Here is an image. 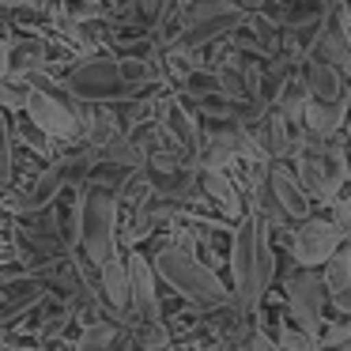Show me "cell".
I'll return each mask as SVG.
<instances>
[{
	"instance_id": "6da1fadb",
	"label": "cell",
	"mask_w": 351,
	"mask_h": 351,
	"mask_svg": "<svg viewBox=\"0 0 351 351\" xmlns=\"http://www.w3.org/2000/svg\"><path fill=\"white\" fill-rule=\"evenodd\" d=\"M152 265H155V272H159V280H167V287H174L185 302H193V306H223L227 302L223 280L204 265V261L193 257V253L159 250L152 257Z\"/></svg>"
},
{
	"instance_id": "7a4b0ae2",
	"label": "cell",
	"mask_w": 351,
	"mask_h": 351,
	"mask_svg": "<svg viewBox=\"0 0 351 351\" xmlns=\"http://www.w3.org/2000/svg\"><path fill=\"white\" fill-rule=\"evenodd\" d=\"M117 193L102 185H84V223H80V253L91 265L117 257Z\"/></svg>"
},
{
	"instance_id": "3957f363",
	"label": "cell",
	"mask_w": 351,
	"mask_h": 351,
	"mask_svg": "<svg viewBox=\"0 0 351 351\" xmlns=\"http://www.w3.org/2000/svg\"><path fill=\"white\" fill-rule=\"evenodd\" d=\"M268 234V223L257 212L245 215L234 230L230 242V272H234V291H238V306L250 310V295H253V276H257V261H261V242Z\"/></svg>"
},
{
	"instance_id": "277c9868",
	"label": "cell",
	"mask_w": 351,
	"mask_h": 351,
	"mask_svg": "<svg viewBox=\"0 0 351 351\" xmlns=\"http://www.w3.org/2000/svg\"><path fill=\"white\" fill-rule=\"evenodd\" d=\"M325 302H328V287H325V272L317 268H302L287 287V313L295 317V325L306 336L317 340L321 325H325Z\"/></svg>"
},
{
	"instance_id": "5b68a950",
	"label": "cell",
	"mask_w": 351,
	"mask_h": 351,
	"mask_svg": "<svg viewBox=\"0 0 351 351\" xmlns=\"http://www.w3.org/2000/svg\"><path fill=\"white\" fill-rule=\"evenodd\" d=\"M340 227L328 219H306L295 234V261L302 268H317V265H328V261L340 253Z\"/></svg>"
},
{
	"instance_id": "8992f818",
	"label": "cell",
	"mask_w": 351,
	"mask_h": 351,
	"mask_svg": "<svg viewBox=\"0 0 351 351\" xmlns=\"http://www.w3.org/2000/svg\"><path fill=\"white\" fill-rule=\"evenodd\" d=\"M245 19H250V12H245V8H230V12H223V16L204 19V23H193V27H185V31L178 34L174 46H170L167 53H200V49L215 46V42H223V38H230Z\"/></svg>"
},
{
	"instance_id": "52a82bcc",
	"label": "cell",
	"mask_w": 351,
	"mask_h": 351,
	"mask_svg": "<svg viewBox=\"0 0 351 351\" xmlns=\"http://www.w3.org/2000/svg\"><path fill=\"white\" fill-rule=\"evenodd\" d=\"M129 280H132V310L125 317L132 321H162V302L159 291H155V265L144 257V253H129Z\"/></svg>"
},
{
	"instance_id": "ba28073f",
	"label": "cell",
	"mask_w": 351,
	"mask_h": 351,
	"mask_svg": "<svg viewBox=\"0 0 351 351\" xmlns=\"http://www.w3.org/2000/svg\"><path fill=\"white\" fill-rule=\"evenodd\" d=\"M155 110H159V125H162V129H167L189 155H200L204 136H200L197 110L189 106V99H185V95H167L162 102H155Z\"/></svg>"
},
{
	"instance_id": "9c48e42d",
	"label": "cell",
	"mask_w": 351,
	"mask_h": 351,
	"mask_svg": "<svg viewBox=\"0 0 351 351\" xmlns=\"http://www.w3.org/2000/svg\"><path fill=\"white\" fill-rule=\"evenodd\" d=\"M298 76H302L310 99H317V102H348L351 99L348 80H343V69L321 61V57H306L302 69H298Z\"/></svg>"
},
{
	"instance_id": "30bf717a",
	"label": "cell",
	"mask_w": 351,
	"mask_h": 351,
	"mask_svg": "<svg viewBox=\"0 0 351 351\" xmlns=\"http://www.w3.org/2000/svg\"><path fill=\"white\" fill-rule=\"evenodd\" d=\"M99 295L110 306L114 317H125L132 310V280H129V261L114 257L99 268Z\"/></svg>"
},
{
	"instance_id": "8fae6325",
	"label": "cell",
	"mask_w": 351,
	"mask_h": 351,
	"mask_svg": "<svg viewBox=\"0 0 351 351\" xmlns=\"http://www.w3.org/2000/svg\"><path fill=\"white\" fill-rule=\"evenodd\" d=\"M268 185H272L280 208L287 212V219H302L306 223V215H310V193L302 189V182H298L295 170H287L283 162H272V167H268Z\"/></svg>"
},
{
	"instance_id": "7c38bea8",
	"label": "cell",
	"mask_w": 351,
	"mask_h": 351,
	"mask_svg": "<svg viewBox=\"0 0 351 351\" xmlns=\"http://www.w3.org/2000/svg\"><path fill=\"white\" fill-rule=\"evenodd\" d=\"M46 298V280H16L4 287V298H0V325L8 328L16 321H23V313H31L34 306Z\"/></svg>"
},
{
	"instance_id": "4fadbf2b",
	"label": "cell",
	"mask_w": 351,
	"mask_h": 351,
	"mask_svg": "<svg viewBox=\"0 0 351 351\" xmlns=\"http://www.w3.org/2000/svg\"><path fill=\"white\" fill-rule=\"evenodd\" d=\"M69 189L64 185V178H61V170L57 167H49V170H42L38 178H34V185L27 189V197L16 204V212L19 215H31V212H46V208H53L57 200H61V193Z\"/></svg>"
},
{
	"instance_id": "5bb4252c",
	"label": "cell",
	"mask_w": 351,
	"mask_h": 351,
	"mask_svg": "<svg viewBox=\"0 0 351 351\" xmlns=\"http://www.w3.org/2000/svg\"><path fill=\"white\" fill-rule=\"evenodd\" d=\"M351 102V99H348ZM348 102H317L310 99V106H306V132H310L313 140H332L336 132L343 129V117H348Z\"/></svg>"
},
{
	"instance_id": "9a60e30c",
	"label": "cell",
	"mask_w": 351,
	"mask_h": 351,
	"mask_svg": "<svg viewBox=\"0 0 351 351\" xmlns=\"http://www.w3.org/2000/svg\"><path fill=\"white\" fill-rule=\"evenodd\" d=\"M325 287H328V302L351 317V242L325 265Z\"/></svg>"
},
{
	"instance_id": "2e32d148",
	"label": "cell",
	"mask_w": 351,
	"mask_h": 351,
	"mask_svg": "<svg viewBox=\"0 0 351 351\" xmlns=\"http://www.w3.org/2000/svg\"><path fill=\"white\" fill-rule=\"evenodd\" d=\"M46 69V38H12V80L38 76Z\"/></svg>"
},
{
	"instance_id": "e0dca14e",
	"label": "cell",
	"mask_w": 351,
	"mask_h": 351,
	"mask_svg": "<svg viewBox=\"0 0 351 351\" xmlns=\"http://www.w3.org/2000/svg\"><path fill=\"white\" fill-rule=\"evenodd\" d=\"M200 189L208 193V197L215 200V204H223L230 215H238L242 212V200H238V193H234V185H230V178L223 174V170H204L200 167Z\"/></svg>"
},
{
	"instance_id": "ac0fdd59",
	"label": "cell",
	"mask_w": 351,
	"mask_h": 351,
	"mask_svg": "<svg viewBox=\"0 0 351 351\" xmlns=\"http://www.w3.org/2000/svg\"><path fill=\"white\" fill-rule=\"evenodd\" d=\"M121 332H125V325H117V321H87V328H84L76 348L80 351H106Z\"/></svg>"
},
{
	"instance_id": "d6986e66",
	"label": "cell",
	"mask_w": 351,
	"mask_h": 351,
	"mask_svg": "<svg viewBox=\"0 0 351 351\" xmlns=\"http://www.w3.org/2000/svg\"><path fill=\"white\" fill-rule=\"evenodd\" d=\"M27 99H31V84H23V80L0 84V106L4 110H27Z\"/></svg>"
},
{
	"instance_id": "ffe728a7",
	"label": "cell",
	"mask_w": 351,
	"mask_h": 351,
	"mask_svg": "<svg viewBox=\"0 0 351 351\" xmlns=\"http://www.w3.org/2000/svg\"><path fill=\"white\" fill-rule=\"evenodd\" d=\"M276 343H280L283 351H310V348H313V336H306L298 325H295V328H291V325H280Z\"/></svg>"
},
{
	"instance_id": "44dd1931",
	"label": "cell",
	"mask_w": 351,
	"mask_h": 351,
	"mask_svg": "<svg viewBox=\"0 0 351 351\" xmlns=\"http://www.w3.org/2000/svg\"><path fill=\"white\" fill-rule=\"evenodd\" d=\"M16 132H19V136H23L27 140V144H31V147H38V152H46V144H49V136H46V132H42L38 129V125H34L31 121V117H19V121H16Z\"/></svg>"
},
{
	"instance_id": "7402d4cb",
	"label": "cell",
	"mask_w": 351,
	"mask_h": 351,
	"mask_svg": "<svg viewBox=\"0 0 351 351\" xmlns=\"http://www.w3.org/2000/svg\"><path fill=\"white\" fill-rule=\"evenodd\" d=\"M340 343H351V317L340 321V325H332L325 336H321V351H336Z\"/></svg>"
},
{
	"instance_id": "603a6c76",
	"label": "cell",
	"mask_w": 351,
	"mask_h": 351,
	"mask_svg": "<svg viewBox=\"0 0 351 351\" xmlns=\"http://www.w3.org/2000/svg\"><path fill=\"white\" fill-rule=\"evenodd\" d=\"M69 321H72L69 313H64V310H57V313H53V317H49V321H42V328H38V340H53V336L61 332V328L69 325Z\"/></svg>"
},
{
	"instance_id": "cb8c5ba5",
	"label": "cell",
	"mask_w": 351,
	"mask_h": 351,
	"mask_svg": "<svg viewBox=\"0 0 351 351\" xmlns=\"http://www.w3.org/2000/svg\"><path fill=\"white\" fill-rule=\"evenodd\" d=\"M257 340H261V351H283V348H280V343H272V340H265V336H261V332H257Z\"/></svg>"
},
{
	"instance_id": "d4e9b609",
	"label": "cell",
	"mask_w": 351,
	"mask_h": 351,
	"mask_svg": "<svg viewBox=\"0 0 351 351\" xmlns=\"http://www.w3.org/2000/svg\"><path fill=\"white\" fill-rule=\"evenodd\" d=\"M204 351H230V348H223V343H215V348H204Z\"/></svg>"
},
{
	"instance_id": "484cf974",
	"label": "cell",
	"mask_w": 351,
	"mask_h": 351,
	"mask_svg": "<svg viewBox=\"0 0 351 351\" xmlns=\"http://www.w3.org/2000/svg\"><path fill=\"white\" fill-rule=\"evenodd\" d=\"M0 351H4V325H0Z\"/></svg>"
}]
</instances>
